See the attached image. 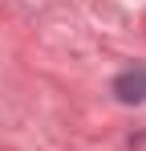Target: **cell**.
<instances>
[{"instance_id": "1", "label": "cell", "mask_w": 146, "mask_h": 151, "mask_svg": "<svg viewBox=\"0 0 146 151\" xmlns=\"http://www.w3.org/2000/svg\"><path fill=\"white\" fill-rule=\"evenodd\" d=\"M114 94H118L122 102H146V70L134 65V70L118 74L114 78Z\"/></svg>"}]
</instances>
